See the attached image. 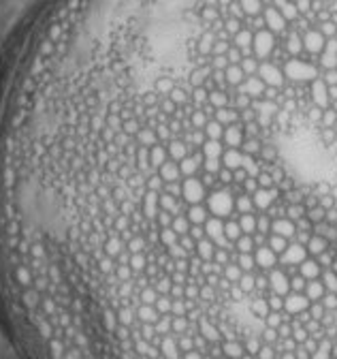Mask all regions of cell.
Instances as JSON below:
<instances>
[{
  "mask_svg": "<svg viewBox=\"0 0 337 359\" xmlns=\"http://www.w3.org/2000/svg\"><path fill=\"white\" fill-rule=\"evenodd\" d=\"M327 288H325V282H322L320 278L318 280H309L305 285V297L309 301H320L322 297H325Z\"/></svg>",
  "mask_w": 337,
  "mask_h": 359,
  "instance_id": "obj_6",
  "label": "cell"
},
{
  "mask_svg": "<svg viewBox=\"0 0 337 359\" xmlns=\"http://www.w3.org/2000/svg\"><path fill=\"white\" fill-rule=\"evenodd\" d=\"M309 317L312 319H316V321H322V317L327 314V310H325V306L320 304V301H312V306H309Z\"/></svg>",
  "mask_w": 337,
  "mask_h": 359,
  "instance_id": "obj_11",
  "label": "cell"
},
{
  "mask_svg": "<svg viewBox=\"0 0 337 359\" xmlns=\"http://www.w3.org/2000/svg\"><path fill=\"white\" fill-rule=\"evenodd\" d=\"M267 246L273 250V252L280 256L284 250L288 248V240L286 237H282V235H275V233H269V237H267Z\"/></svg>",
  "mask_w": 337,
  "mask_h": 359,
  "instance_id": "obj_9",
  "label": "cell"
},
{
  "mask_svg": "<svg viewBox=\"0 0 337 359\" xmlns=\"http://www.w3.org/2000/svg\"><path fill=\"white\" fill-rule=\"evenodd\" d=\"M333 342H335V344H337V333H335V338H333Z\"/></svg>",
  "mask_w": 337,
  "mask_h": 359,
  "instance_id": "obj_15",
  "label": "cell"
},
{
  "mask_svg": "<svg viewBox=\"0 0 337 359\" xmlns=\"http://www.w3.org/2000/svg\"><path fill=\"white\" fill-rule=\"evenodd\" d=\"M307 338H309V333H307L305 327H297V329H293V340L297 344H303Z\"/></svg>",
  "mask_w": 337,
  "mask_h": 359,
  "instance_id": "obj_13",
  "label": "cell"
},
{
  "mask_svg": "<svg viewBox=\"0 0 337 359\" xmlns=\"http://www.w3.org/2000/svg\"><path fill=\"white\" fill-rule=\"evenodd\" d=\"M309 306H312V301L305 297V293H288L284 297V312L288 317H297V314L309 310Z\"/></svg>",
  "mask_w": 337,
  "mask_h": 359,
  "instance_id": "obj_2",
  "label": "cell"
},
{
  "mask_svg": "<svg viewBox=\"0 0 337 359\" xmlns=\"http://www.w3.org/2000/svg\"><path fill=\"white\" fill-rule=\"evenodd\" d=\"M305 248H307V252L316 259L318 254H322L325 250L331 248V244H329V242L325 240V237H320V235H316V233H314V235H312V240L307 242V246H305Z\"/></svg>",
  "mask_w": 337,
  "mask_h": 359,
  "instance_id": "obj_7",
  "label": "cell"
},
{
  "mask_svg": "<svg viewBox=\"0 0 337 359\" xmlns=\"http://www.w3.org/2000/svg\"><path fill=\"white\" fill-rule=\"evenodd\" d=\"M305 259H309V252H307V248L305 246H301V244H297V242H290L288 244V248L284 250V252L277 256V261L280 263H284L286 267H295V265H301Z\"/></svg>",
  "mask_w": 337,
  "mask_h": 359,
  "instance_id": "obj_1",
  "label": "cell"
},
{
  "mask_svg": "<svg viewBox=\"0 0 337 359\" xmlns=\"http://www.w3.org/2000/svg\"><path fill=\"white\" fill-rule=\"evenodd\" d=\"M320 280L325 282V288H327V293H337V274L333 272L331 267L322 269V274H320Z\"/></svg>",
  "mask_w": 337,
  "mask_h": 359,
  "instance_id": "obj_10",
  "label": "cell"
},
{
  "mask_svg": "<svg viewBox=\"0 0 337 359\" xmlns=\"http://www.w3.org/2000/svg\"><path fill=\"white\" fill-rule=\"evenodd\" d=\"M275 357H277V351H275V346H271V344H263L261 351H258V355H256V359H275Z\"/></svg>",
  "mask_w": 337,
  "mask_h": 359,
  "instance_id": "obj_12",
  "label": "cell"
},
{
  "mask_svg": "<svg viewBox=\"0 0 337 359\" xmlns=\"http://www.w3.org/2000/svg\"><path fill=\"white\" fill-rule=\"evenodd\" d=\"M269 288L273 295H280V297H286L290 293V278L286 276L284 269H277L273 267L269 274Z\"/></svg>",
  "mask_w": 337,
  "mask_h": 359,
  "instance_id": "obj_3",
  "label": "cell"
},
{
  "mask_svg": "<svg viewBox=\"0 0 337 359\" xmlns=\"http://www.w3.org/2000/svg\"><path fill=\"white\" fill-rule=\"evenodd\" d=\"M320 274H322V267L318 265V261L316 259H305L299 265V276H303L307 282L309 280H318Z\"/></svg>",
  "mask_w": 337,
  "mask_h": 359,
  "instance_id": "obj_5",
  "label": "cell"
},
{
  "mask_svg": "<svg viewBox=\"0 0 337 359\" xmlns=\"http://www.w3.org/2000/svg\"><path fill=\"white\" fill-rule=\"evenodd\" d=\"M250 312L254 314V317H258L261 321H265V317L271 312V308H269V301L265 299V297H254L250 301Z\"/></svg>",
  "mask_w": 337,
  "mask_h": 359,
  "instance_id": "obj_8",
  "label": "cell"
},
{
  "mask_svg": "<svg viewBox=\"0 0 337 359\" xmlns=\"http://www.w3.org/2000/svg\"><path fill=\"white\" fill-rule=\"evenodd\" d=\"M254 261L263 269H273L277 265V254L269 246H258L254 248Z\"/></svg>",
  "mask_w": 337,
  "mask_h": 359,
  "instance_id": "obj_4",
  "label": "cell"
},
{
  "mask_svg": "<svg viewBox=\"0 0 337 359\" xmlns=\"http://www.w3.org/2000/svg\"><path fill=\"white\" fill-rule=\"evenodd\" d=\"M241 359H256V357H252V355H248V353H245V355H243Z\"/></svg>",
  "mask_w": 337,
  "mask_h": 359,
  "instance_id": "obj_14",
  "label": "cell"
}]
</instances>
